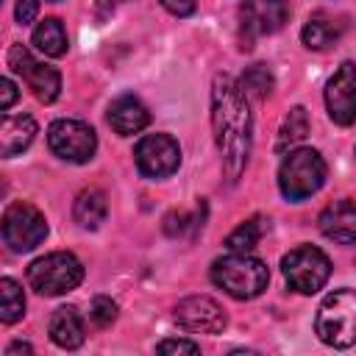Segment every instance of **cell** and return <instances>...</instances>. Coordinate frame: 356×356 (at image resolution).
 Masks as SVG:
<instances>
[{"mask_svg":"<svg viewBox=\"0 0 356 356\" xmlns=\"http://www.w3.org/2000/svg\"><path fill=\"white\" fill-rule=\"evenodd\" d=\"M306 134H309V114H306L303 106H295V108L286 114V120H284V125H281V131H278L275 150L284 153L286 147H295L298 142L306 139Z\"/></svg>","mask_w":356,"mask_h":356,"instance_id":"21","label":"cell"},{"mask_svg":"<svg viewBox=\"0 0 356 356\" xmlns=\"http://www.w3.org/2000/svg\"><path fill=\"white\" fill-rule=\"evenodd\" d=\"M47 145L58 159L86 164L97 150V136L81 120H56L47 128Z\"/></svg>","mask_w":356,"mask_h":356,"instance_id":"8","label":"cell"},{"mask_svg":"<svg viewBox=\"0 0 356 356\" xmlns=\"http://www.w3.org/2000/svg\"><path fill=\"white\" fill-rule=\"evenodd\" d=\"M320 231L331 242L353 245L356 242V203L350 200H334L320 211Z\"/></svg>","mask_w":356,"mask_h":356,"instance_id":"14","label":"cell"},{"mask_svg":"<svg viewBox=\"0 0 356 356\" xmlns=\"http://www.w3.org/2000/svg\"><path fill=\"white\" fill-rule=\"evenodd\" d=\"M47 236V222L42 211L25 200L11 203L3 211V239L14 253H28Z\"/></svg>","mask_w":356,"mask_h":356,"instance_id":"7","label":"cell"},{"mask_svg":"<svg viewBox=\"0 0 356 356\" xmlns=\"http://www.w3.org/2000/svg\"><path fill=\"white\" fill-rule=\"evenodd\" d=\"M186 225H189V214H186V211H170V214L164 217V231H167L170 236H181V234L186 231Z\"/></svg>","mask_w":356,"mask_h":356,"instance_id":"27","label":"cell"},{"mask_svg":"<svg viewBox=\"0 0 356 356\" xmlns=\"http://www.w3.org/2000/svg\"><path fill=\"white\" fill-rule=\"evenodd\" d=\"M134 159H136V170L145 178L161 181V178H170L178 170L181 147H178V142L170 134H150V136L136 142Z\"/></svg>","mask_w":356,"mask_h":356,"instance_id":"9","label":"cell"},{"mask_svg":"<svg viewBox=\"0 0 356 356\" xmlns=\"http://www.w3.org/2000/svg\"><path fill=\"white\" fill-rule=\"evenodd\" d=\"M175 320L192 334H220L225 328V312L209 295H189L175 306Z\"/></svg>","mask_w":356,"mask_h":356,"instance_id":"12","label":"cell"},{"mask_svg":"<svg viewBox=\"0 0 356 356\" xmlns=\"http://www.w3.org/2000/svg\"><path fill=\"white\" fill-rule=\"evenodd\" d=\"M289 19V0H245L242 3V28L250 36L275 33Z\"/></svg>","mask_w":356,"mask_h":356,"instance_id":"13","label":"cell"},{"mask_svg":"<svg viewBox=\"0 0 356 356\" xmlns=\"http://www.w3.org/2000/svg\"><path fill=\"white\" fill-rule=\"evenodd\" d=\"M14 14H17L19 25H31L36 19V14H39V0H17Z\"/></svg>","mask_w":356,"mask_h":356,"instance_id":"28","label":"cell"},{"mask_svg":"<svg viewBox=\"0 0 356 356\" xmlns=\"http://www.w3.org/2000/svg\"><path fill=\"white\" fill-rule=\"evenodd\" d=\"M147 122H150V111H147V106L139 97L120 95L117 100H111V106H108V125L120 136L139 134V131L147 128Z\"/></svg>","mask_w":356,"mask_h":356,"instance_id":"15","label":"cell"},{"mask_svg":"<svg viewBox=\"0 0 356 356\" xmlns=\"http://www.w3.org/2000/svg\"><path fill=\"white\" fill-rule=\"evenodd\" d=\"M281 270L286 284L300 292V295H314L325 286L328 275H331V261L320 248L312 245H300L295 250H289L281 259Z\"/></svg>","mask_w":356,"mask_h":356,"instance_id":"6","label":"cell"},{"mask_svg":"<svg viewBox=\"0 0 356 356\" xmlns=\"http://www.w3.org/2000/svg\"><path fill=\"white\" fill-rule=\"evenodd\" d=\"M345 33V22L328 11H314L309 17V22L300 31V39L309 50H328L331 44L339 42V36Z\"/></svg>","mask_w":356,"mask_h":356,"instance_id":"16","label":"cell"},{"mask_svg":"<svg viewBox=\"0 0 356 356\" xmlns=\"http://www.w3.org/2000/svg\"><path fill=\"white\" fill-rule=\"evenodd\" d=\"M33 44H36V50H42L50 58L64 56L67 53V31H64L61 19L47 17L44 22H39L33 31Z\"/></svg>","mask_w":356,"mask_h":356,"instance_id":"20","label":"cell"},{"mask_svg":"<svg viewBox=\"0 0 356 356\" xmlns=\"http://www.w3.org/2000/svg\"><path fill=\"white\" fill-rule=\"evenodd\" d=\"M325 108L328 117L348 128L356 122V61H342L325 83Z\"/></svg>","mask_w":356,"mask_h":356,"instance_id":"11","label":"cell"},{"mask_svg":"<svg viewBox=\"0 0 356 356\" xmlns=\"http://www.w3.org/2000/svg\"><path fill=\"white\" fill-rule=\"evenodd\" d=\"M81 281H83V264L75 253H67V250L47 253L28 267V284L47 298L72 292Z\"/></svg>","mask_w":356,"mask_h":356,"instance_id":"5","label":"cell"},{"mask_svg":"<svg viewBox=\"0 0 356 356\" xmlns=\"http://www.w3.org/2000/svg\"><path fill=\"white\" fill-rule=\"evenodd\" d=\"M211 131L222 159L225 178L236 184L250 159L253 117L248 108V95L225 72L214 75L211 81Z\"/></svg>","mask_w":356,"mask_h":356,"instance_id":"1","label":"cell"},{"mask_svg":"<svg viewBox=\"0 0 356 356\" xmlns=\"http://www.w3.org/2000/svg\"><path fill=\"white\" fill-rule=\"evenodd\" d=\"M106 214H108V203H106V195H103L100 189H83V192L75 197L72 217H75V222H78L83 231L100 228V222L106 220Z\"/></svg>","mask_w":356,"mask_h":356,"instance_id":"19","label":"cell"},{"mask_svg":"<svg viewBox=\"0 0 356 356\" xmlns=\"http://www.w3.org/2000/svg\"><path fill=\"white\" fill-rule=\"evenodd\" d=\"M239 86L248 97H256V100H264L270 92H273V72L264 67V64H253L242 72L239 78Z\"/></svg>","mask_w":356,"mask_h":356,"instance_id":"24","label":"cell"},{"mask_svg":"<svg viewBox=\"0 0 356 356\" xmlns=\"http://www.w3.org/2000/svg\"><path fill=\"white\" fill-rule=\"evenodd\" d=\"M0 92H3L0 108L8 111V108L14 106V100H17V86H14V81H11V78H3V81H0Z\"/></svg>","mask_w":356,"mask_h":356,"instance_id":"30","label":"cell"},{"mask_svg":"<svg viewBox=\"0 0 356 356\" xmlns=\"http://www.w3.org/2000/svg\"><path fill=\"white\" fill-rule=\"evenodd\" d=\"M325 184V161L317 150L312 147H298L289 150V156L281 161L278 170V189L286 200L298 203L312 197L320 186Z\"/></svg>","mask_w":356,"mask_h":356,"instance_id":"4","label":"cell"},{"mask_svg":"<svg viewBox=\"0 0 356 356\" xmlns=\"http://www.w3.org/2000/svg\"><path fill=\"white\" fill-rule=\"evenodd\" d=\"M83 317L78 314L75 306H61L53 312L50 317V339L64 348V350H75L83 345Z\"/></svg>","mask_w":356,"mask_h":356,"instance_id":"18","label":"cell"},{"mask_svg":"<svg viewBox=\"0 0 356 356\" xmlns=\"http://www.w3.org/2000/svg\"><path fill=\"white\" fill-rule=\"evenodd\" d=\"M314 334L331 348L356 345V289L345 286L323 298L314 317Z\"/></svg>","mask_w":356,"mask_h":356,"instance_id":"3","label":"cell"},{"mask_svg":"<svg viewBox=\"0 0 356 356\" xmlns=\"http://www.w3.org/2000/svg\"><path fill=\"white\" fill-rule=\"evenodd\" d=\"M17 353H33V348L28 342H11L6 348V356H17Z\"/></svg>","mask_w":356,"mask_h":356,"instance_id":"31","label":"cell"},{"mask_svg":"<svg viewBox=\"0 0 356 356\" xmlns=\"http://www.w3.org/2000/svg\"><path fill=\"white\" fill-rule=\"evenodd\" d=\"M261 234H264L261 217H250V220H245L242 225H236V228L228 234L225 245H228V250H234V253H250V250L259 245Z\"/></svg>","mask_w":356,"mask_h":356,"instance_id":"23","label":"cell"},{"mask_svg":"<svg viewBox=\"0 0 356 356\" xmlns=\"http://www.w3.org/2000/svg\"><path fill=\"white\" fill-rule=\"evenodd\" d=\"M8 67H11L17 75H22V81L28 83V89L33 92L36 100L53 103V100L61 95V75H58V70L42 64V61H36L28 47L11 44V47H8Z\"/></svg>","mask_w":356,"mask_h":356,"instance_id":"10","label":"cell"},{"mask_svg":"<svg viewBox=\"0 0 356 356\" xmlns=\"http://www.w3.org/2000/svg\"><path fill=\"white\" fill-rule=\"evenodd\" d=\"M211 281L236 300L259 298L270 284V270L250 253H228L211 264Z\"/></svg>","mask_w":356,"mask_h":356,"instance_id":"2","label":"cell"},{"mask_svg":"<svg viewBox=\"0 0 356 356\" xmlns=\"http://www.w3.org/2000/svg\"><path fill=\"white\" fill-rule=\"evenodd\" d=\"M25 314V295L22 286L14 278H3L0 281V320L6 325L17 323Z\"/></svg>","mask_w":356,"mask_h":356,"instance_id":"22","label":"cell"},{"mask_svg":"<svg viewBox=\"0 0 356 356\" xmlns=\"http://www.w3.org/2000/svg\"><path fill=\"white\" fill-rule=\"evenodd\" d=\"M89 317H92V323H95L97 328H106V325H111L114 317H117V303H114L111 298H106V295H97V298L92 300Z\"/></svg>","mask_w":356,"mask_h":356,"instance_id":"25","label":"cell"},{"mask_svg":"<svg viewBox=\"0 0 356 356\" xmlns=\"http://www.w3.org/2000/svg\"><path fill=\"white\" fill-rule=\"evenodd\" d=\"M156 350L159 353H200V345L189 339H164L156 345Z\"/></svg>","mask_w":356,"mask_h":356,"instance_id":"26","label":"cell"},{"mask_svg":"<svg viewBox=\"0 0 356 356\" xmlns=\"http://www.w3.org/2000/svg\"><path fill=\"white\" fill-rule=\"evenodd\" d=\"M161 6L175 17H189L197 6V0H161Z\"/></svg>","mask_w":356,"mask_h":356,"instance_id":"29","label":"cell"},{"mask_svg":"<svg viewBox=\"0 0 356 356\" xmlns=\"http://www.w3.org/2000/svg\"><path fill=\"white\" fill-rule=\"evenodd\" d=\"M36 136V120L28 114H6L3 125H0V156L3 159H14L17 153H22Z\"/></svg>","mask_w":356,"mask_h":356,"instance_id":"17","label":"cell"}]
</instances>
